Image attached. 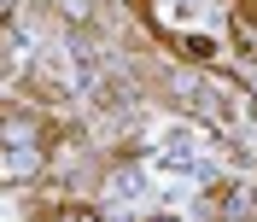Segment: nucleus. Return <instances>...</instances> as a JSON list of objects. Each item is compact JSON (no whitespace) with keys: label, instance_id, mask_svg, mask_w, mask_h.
Returning a JSON list of instances; mask_svg holds the SVG:
<instances>
[{"label":"nucleus","instance_id":"f257e3e1","mask_svg":"<svg viewBox=\"0 0 257 222\" xmlns=\"http://www.w3.org/2000/svg\"><path fill=\"white\" fill-rule=\"evenodd\" d=\"M47 175V129L24 105H0V181L30 187Z\"/></svg>","mask_w":257,"mask_h":222},{"label":"nucleus","instance_id":"f03ea898","mask_svg":"<svg viewBox=\"0 0 257 222\" xmlns=\"http://www.w3.org/2000/svg\"><path fill=\"white\" fill-rule=\"evenodd\" d=\"M53 222H105V216H99L94 205H82V199H70V205H59V210H53Z\"/></svg>","mask_w":257,"mask_h":222},{"label":"nucleus","instance_id":"7ed1b4c3","mask_svg":"<svg viewBox=\"0 0 257 222\" xmlns=\"http://www.w3.org/2000/svg\"><path fill=\"white\" fill-rule=\"evenodd\" d=\"M234 30H240V35H257V0H234Z\"/></svg>","mask_w":257,"mask_h":222},{"label":"nucleus","instance_id":"20e7f679","mask_svg":"<svg viewBox=\"0 0 257 222\" xmlns=\"http://www.w3.org/2000/svg\"><path fill=\"white\" fill-rule=\"evenodd\" d=\"M234 47H240V53H245V59H251V64H257V35H240V30H234Z\"/></svg>","mask_w":257,"mask_h":222},{"label":"nucleus","instance_id":"39448f33","mask_svg":"<svg viewBox=\"0 0 257 222\" xmlns=\"http://www.w3.org/2000/svg\"><path fill=\"white\" fill-rule=\"evenodd\" d=\"M152 222H181V216H152Z\"/></svg>","mask_w":257,"mask_h":222}]
</instances>
